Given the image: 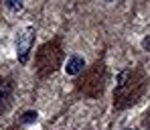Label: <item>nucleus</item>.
<instances>
[{
  "mask_svg": "<svg viewBox=\"0 0 150 130\" xmlns=\"http://www.w3.org/2000/svg\"><path fill=\"white\" fill-rule=\"evenodd\" d=\"M10 92H12V85L6 79H0V108H4V102L8 100Z\"/></svg>",
  "mask_w": 150,
  "mask_h": 130,
  "instance_id": "obj_3",
  "label": "nucleus"
},
{
  "mask_svg": "<svg viewBox=\"0 0 150 130\" xmlns=\"http://www.w3.org/2000/svg\"><path fill=\"white\" fill-rule=\"evenodd\" d=\"M146 126L150 128V114H148V118H146Z\"/></svg>",
  "mask_w": 150,
  "mask_h": 130,
  "instance_id": "obj_7",
  "label": "nucleus"
},
{
  "mask_svg": "<svg viewBox=\"0 0 150 130\" xmlns=\"http://www.w3.org/2000/svg\"><path fill=\"white\" fill-rule=\"evenodd\" d=\"M37 116H39L37 112L28 110V112H25V114H23V122H25V124H33V122L37 120Z\"/></svg>",
  "mask_w": 150,
  "mask_h": 130,
  "instance_id": "obj_4",
  "label": "nucleus"
},
{
  "mask_svg": "<svg viewBox=\"0 0 150 130\" xmlns=\"http://www.w3.org/2000/svg\"><path fill=\"white\" fill-rule=\"evenodd\" d=\"M105 2H112V0H105Z\"/></svg>",
  "mask_w": 150,
  "mask_h": 130,
  "instance_id": "obj_8",
  "label": "nucleus"
},
{
  "mask_svg": "<svg viewBox=\"0 0 150 130\" xmlns=\"http://www.w3.org/2000/svg\"><path fill=\"white\" fill-rule=\"evenodd\" d=\"M4 2L10 10H21L23 8V0H4Z\"/></svg>",
  "mask_w": 150,
  "mask_h": 130,
  "instance_id": "obj_5",
  "label": "nucleus"
},
{
  "mask_svg": "<svg viewBox=\"0 0 150 130\" xmlns=\"http://www.w3.org/2000/svg\"><path fill=\"white\" fill-rule=\"evenodd\" d=\"M142 45H144V49H150V37H148V39H144V41H142Z\"/></svg>",
  "mask_w": 150,
  "mask_h": 130,
  "instance_id": "obj_6",
  "label": "nucleus"
},
{
  "mask_svg": "<svg viewBox=\"0 0 150 130\" xmlns=\"http://www.w3.org/2000/svg\"><path fill=\"white\" fill-rule=\"evenodd\" d=\"M83 67H85V61L81 59V57H71V59H67V65H65V73L67 75H77V73H81L83 71Z\"/></svg>",
  "mask_w": 150,
  "mask_h": 130,
  "instance_id": "obj_2",
  "label": "nucleus"
},
{
  "mask_svg": "<svg viewBox=\"0 0 150 130\" xmlns=\"http://www.w3.org/2000/svg\"><path fill=\"white\" fill-rule=\"evenodd\" d=\"M33 43H35V28H26L25 33L18 37V43H16V55H18L21 63L28 61V53L33 49Z\"/></svg>",
  "mask_w": 150,
  "mask_h": 130,
  "instance_id": "obj_1",
  "label": "nucleus"
}]
</instances>
